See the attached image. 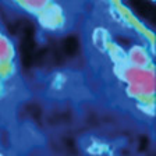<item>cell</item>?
I'll use <instances>...</instances> for the list:
<instances>
[{
	"instance_id": "1",
	"label": "cell",
	"mask_w": 156,
	"mask_h": 156,
	"mask_svg": "<svg viewBox=\"0 0 156 156\" xmlns=\"http://www.w3.org/2000/svg\"><path fill=\"white\" fill-rule=\"evenodd\" d=\"M124 80L128 82L127 91L131 96L152 95L155 91V77L152 71H146L145 68H130L126 70Z\"/></svg>"
},
{
	"instance_id": "3",
	"label": "cell",
	"mask_w": 156,
	"mask_h": 156,
	"mask_svg": "<svg viewBox=\"0 0 156 156\" xmlns=\"http://www.w3.org/2000/svg\"><path fill=\"white\" fill-rule=\"evenodd\" d=\"M92 39H94V45L99 50H105L107 48V45H109V42H107V32L103 28H96V31L92 35Z\"/></svg>"
},
{
	"instance_id": "4",
	"label": "cell",
	"mask_w": 156,
	"mask_h": 156,
	"mask_svg": "<svg viewBox=\"0 0 156 156\" xmlns=\"http://www.w3.org/2000/svg\"><path fill=\"white\" fill-rule=\"evenodd\" d=\"M24 4H25L27 9H29L31 11H39L41 9L45 7L46 0H24Z\"/></svg>"
},
{
	"instance_id": "2",
	"label": "cell",
	"mask_w": 156,
	"mask_h": 156,
	"mask_svg": "<svg viewBox=\"0 0 156 156\" xmlns=\"http://www.w3.org/2000/svg\"><path fill=\"white\" fill-rule=\"evenodd\" d=\"M128 62L135 68H145L151 63V58L142 46H134L128 53Z\"/></svg>"
}]
</instances>
